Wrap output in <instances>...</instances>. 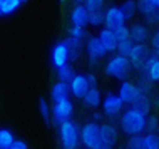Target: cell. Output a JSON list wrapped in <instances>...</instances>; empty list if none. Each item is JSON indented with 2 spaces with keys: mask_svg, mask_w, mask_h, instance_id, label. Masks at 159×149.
Here are the masks:
<instances>
[{
  "mask_svg": "<svg viewBox=\"0 0 159 149\" xmlns=\"http://www.w3.org/2000/svg\"><path fill=\"white\" fill-rule=\"evenodd\" d=\"M114 32H116V35H117L119 42L126 40V39H131V27H127V25H121V27H117Z\"/></svg>",
  "mask_w": 159,
  "mask_h": 149,
  "instance_id": "obj_34",
  "label": "cell"
},
{
  "mask_svg": "<svg viewBox=\"0 0 159 149\" xmlns=\"http://www.w3.org/2000/svg\"><path fill=\"white\" fill-rule=\"evenodd\" d=\"M99 39H101L102 44H104L107 52H116V50H117L119 39H117V35H116V32L112 30V29H109V27L104 25V29L99 30Z\"/></svg>",
  "mask_w": 159,
  "mask_h": 149,
  "instance_id": "obj_14",
  "label": "cell"
},
{
  "mask_svg": "<svg viewBox=\"0 0 159 149\" xmlns=\"http://www.w3.org/2000/svg\"><path fill=\"white\" fill-rule=\"evenodd\" d=\"M137 10H139V14L143 15L148 22L152 24V19L157 12V7H154L152 3L148 2V0H137Z\"/></svg>",
  "mask_w": 159,
  "mask_h": 149,
  "instance_id": "obj_21",
  "label": "cell"
},
{
  "mask_svg": "<svg viewBox=\"0 0 159 149\" xmlns=\"http://www.w3.org/2000/svg\"><path fill=\"white\" fill-rule=\"evenodd\" d=\"M74 116V104L70 99H64L59 102H54L52 106V119L54 124L61 126L62 122L70 121V117Z\"/></svg>",
  "mask_w": 159,
  "mask_h": 149,
  "instance_id": "obj_7",
  "label": "cell"
},
{
  "mask_svg": "<svg viewBox=\"0 0 159 149\" xmlns=\"http://www.w3.org/2000/svg\"><path fill=\"white\" fill-rule=\"evenodd\" d=\"M131 69H132V64L129 61L127 55L114 54L112 57L106 62L104 72L109 77H114L117 80H126L129 77V74H131Z\"/></svg>",
  "mask_w": 159,
  "mask_h": 149,
  "instance_id": "obj_2",
  "label": "cell"
},
{
  "mask_svg": "<svg viewBox=\"0 0 159 149\" xmlns=\"http://www.w3.org/2000/svg\"><path fill=\"white\" fill-rule=\"evenodd\" d=\"M146 133H156V134H159V117H156V116H149L148 117Z\"/></svg>",
  "mask_w": 159,
  "mask_h": 149,
  "instance_id": "obj_33",
  "label": "cell"
},
{
  "mask_svg": "<svg viewBox=\"0 0 159 149\" xmlns=\"http://www.w3.org/2000/svg\"><path fill=\"white\" fill-rule=\"evenodd\" d=\"M106 24V12L102 10H89V25L101 27Z\"/></svg>",
  "mask_w": 159,
  "mask_h": 149,
  "instance_id": "obj_26",
  "label": "cell"
},
{
  "mask_svg": "<svg viewBox=\"0 0 159 149\" xmlns=\"http://www.w3.org/2000/svg\"><path fill=\"white\" fill-rule=\"evenodd\" d=\"M69 35L74 37V39H80V40H84L89 37L87 32H85V27H79V25H72V27L69 29Z\"/></svg>",
  "mask_w": 159,
  "mask_h": 149,
  "instance_id": "obj_32",
  "label": "cell"
},
{
  "mask_svg": "<svg viewBox=\"0 0 159 149\" xmlns=\"http://www.w3.org/2000/svg\"><path fill=\"white\" fill-rule=\"evenodd\" d=\"M39 111H40V116L42 119H44V122L47 126L54 124V119H52V109H50L49 102H47L45 99H40L39 101Z\"/></svg>",
  "mask_w": 159,
  "mask_h": 149,
  "instance_id": "obj_23",
  "label": "cell"
},
{
  "mask_svg": "<svg viewBox=\"0 0 159 149\" xmlns=\"http://www.w3.org/2000/svg\"><path fill=\"white\" fill-rule=\"evenodd\" d=\"M70 92L72 96L77 97V99H84V96L89 92V89H91V82H89L87 79V74H75V77L70 80Z\"/></svg>",
  "mask_w": 159,
  "mask_h": 149,
  "instance_id": "obj_11",
  "label": "cell"
},
{
  "mask_svg": "<svg viewBox=\"0 0 159 149\" xmlns=\"http://www.w3.org/2000/svg\"><path fill=\"white\" fill-rule=\"evenodd\" d=\"M80 141L87 149H96L101 142V124L94 121L85 122L80 129Z\"/></svg>",
  "mask_w": 159,
  "mask_h": 149,
  "instance_id": "obj_4",
  "label": "cell"
},
{
  "mask_svg": "<svg viewBox=\"0 0 159 149\" xmlns=\"http://www.w3.org/2000/svg\"><path fill=\"white\" fill-rule=\"evenodd\" d=\"M85 52H87V57H89V64L96 65L101 59L106 57L107 50L104 44L101 42V39H99V35H89L85 39Z\"/></svg>",
  "mask_w": 159,
  "mask_h": 149,
  "instance_id": "obj_5",
  "label": "cell"
},
{
  "mask_svg": "<svg viewBox=\"0 0 159 149\" xmlns=\"http://www.w3.org/2000/svg\"><path fill=\"white\" fill-rule=\"evenodd\" d=\"M132 106H134V107H137V109H141L143 112L149 114V112H151V109H152L151 94H146V92H143V94H141V97H139V99H137Z\"/></svg>",
  "mask_w": 159,
  "mask_h": 149,
  "instance_id": "obj_22",
  "label": "cell"
},
{
  "mask_svg": "<svg viewBox=\"0 0 159 149\" xmlns=\"http://www.w3.org/2000/svg\"><path fill=\"white\" fill-rule=\"evenodd\" d=\"M117 94L121 96V99L126 102V104L132 106V104H134V102L141 97V94H143V89L137 86L136 82H131V80L126 79V80H122V82H121Z\"/></svg>",
  "mask_w": 159,
  "mask_h": 149,
  "instance_id": "obj_9",
  "label": "cell"
},
{
  "mask_svg": "<svg viewBox=\"0 0 159 149\" xmlns=\"http://www.w3.org/2000/svg\"><path fill=\"white\" fill-rule=\"evenodd\" d=\"M144 147L146 149H159V134L156 133H144Z\"/></svg>",
  "mask_w": 159,
  "mask_h": 149,
  "instance_id": "obj_28",
  "label": "cell"
},
{
  "mask_svg": "<svg viewBox=\"0 0 159 149\" xmlns=\"http://www.w3.org/2000/svg\"><path fill=\"white\" fill-rule=\"evenodd\" d=\"M82 101H84V104L87 106V107L97 109L99 106H102V94H101V91H99L97 87H91L89 92L84 96Z\"/></svg>",
  "mask_w": 159,
  "mask_h": 149,
  "instance_id": "obj_20",
  "label": "cell"
},
{
  "mask_svg": "<svg viewBox=\"0 0 159 149\" xmlns=\"http://www.w3.org/2000/svg\"><path fill=\"white\" fill-rule=\"evenodd\" d=\"M122 149H146V147H144L143 134H139V136H131V138L127 139V142L124 144Z\"/></svg>",
  "mask_w": 159,
  "mask_h": 149,
  "instance_id": "obj_30",
  "label": "cell"
},
{
  "mask_svg": "<svg viewBox=\"0 0 159 149\" xmlns=\"http://www.w3.org/2000/svg\"><path fill=\"white\" fill-rule=\"evenodd\" d=\"M0 17H2V0H0Z\"/></svg>",
  "mask_w": 159,
  "mask_h": 149,
  "instance_id": "obj_42",
  "label": "cell"
},
{
  "mask_svg": "<svg viewBox=\"0 0 159 149\" xmlns=\"http://www.w3.org/2000/svg\"><path fill=\"white\" fill-rule=\"evenodd\" d=\"M131 39L136 42V44H146L149 39V29L146 24H132L131 25Z\"/></svg>",
  "mask_w": 159,
  "mask_h": 149,
  "instance_id": "obj_18",
  "label": "cell"
},
{
  "mask_svg": "<svg viewBox=\"0 0 159 149\" xmlns=\"http://www.w3.org/2000/svg\"><path fill=\"white\" fill-rule=\"evenodd\" d=\"M151 47L154 50V54L159 55V30H156L151 35Z\"/></svg>",
  "mask_w": 159,
  "mask_h": 149,
  "instance_id": "obj_36",
  "label": "cell"
},
{
  "mask_svg": "<svg viewBox=\"0 0 159 149\" xmlns=\"http://www.w3.org/2000/svg\"><path fill=\"white\" fill-rule=\"evenodd\" d=\"M148 2H149V3H152L154 7H157V8H159V0H148Z\"/></svg>",
  "mask_w": 159,
  "mask_h": 149,
  "instance_id": "obj_41",
  "label": "cell"
},
{
  "mask_svg": "<svg viewBox=\"0 0 159 149\" xmlns=\"http://www.w3.org/2000/svg\"><path fill=\"white\" fill-rule=\"evenodd\" d=\"M70 22L72 25H79V27H85L89 25V8L84 3H77L70 12Z\"/></svg>",
  "mask_w": 159,
  "mask_h": 149,
  "instance_id": "obj_15",
  "label": "cell"
},
{
  "mask_svg": "<svg viewBox=\"0 0 159 149\" xmlns=\"http://www.w3.org/2000/svg\"><path fill=\"white\" fill-rule=\"evenodd\" d=\"M126 22H127V19H126V15H124L121 7L112 5L106 10V24H104L106 27L116 30V29L121 27V25H126Z\"/></svg>",
  "mask_w": 159,
  "mask_h": 149,
  "instance_id": "obj_12",
  "label": "cell"
},
{
  "mask_svg": "<svg viewBox=\"0 0 159 149\" xmlns=\"http://www.w3.org/2000/svg\"><path fill=\"white\" fill-rule=\"evenodd\" d=\"M117 139H119L117 127L114 124H111V122H102L101 124V142L106 144V146L116 147Z\"/></svg>",
  "mask_w": 159,
  "mask_h": 149,
  "instance_id": "obj_13",
  "label": "cell"
},
{
  "mask_svg": "<svg viewBox=\"0 0 159 149\" xmlns=\"http://www.w3.org/2000/svg\"><path fill=\"white\" fill-rule=\"evenodd\" d=\"M50 62L55 69L62 65H67L70 62V54H69V47H67V42L66 40H61L52 47L50 50Z\"/></svg>",
  "mask_w": 159,
  "mask_h": 149,
  "instance_id": "obj_10",
  "label": "cell"
},
{
  "mask_svg": "<svg viewBox=\"0 0 159 149\" xmlns=\"http://www.w3.org/2000/svg\"><path fill=\"white\" fill-rule=\"evenodd\" d=\"M8 149H29V146H27V142H24V141H20V139H17V141L12 144Z\"/></svg>",
  "mask_w": 159,
  "mask_h": 149,
  "instance_id": "obj_37",
  "label": "cell"
},
{
  "mask_svg": "<svg viewBox=\"0 0 159 149\" xmlns=\"http://www.w3.org/2000/svg\"><path fill=\"white\" fill-rule=\"evenodd\" d=\"M67 47H69V54H70V62H77L82 55V50H84V42L80 39H74V37L69 35L67 39Z\"/></svg>",
  "mask_w": 159,
  "mask_h": 149,
  "instance_id": "obj_19",
  "label": "cell"
},
{
  "mask_svg": "<svg viewBox=\"0 0 159 149\" xmlns=\"http://www.w3.org/2000/svg\"><path fill=\"white\" fill-rule=\"evenodd\" d=\"M17 141L10 129H0V149H8Z\"/></svg>",
  "mask_w": 159,
  "mask_h": 149,
  "instance_id": "obj_25",
  "label": "cell"
},
{
  "mask_svg": "<svg viewBox=\"0 0 159 149\" xmlns=\"http://www.w3.org/2000/svg\"><path fill=\"white\" fill-rule=\"evenodd\" d=\"M22 5V0H2V15H10Z\"/></svg>",
  "mask_w": 159,
  "mask_h": 149,
  "instance_id": "obj_29",
  "label": "cell"
},
{
  "mask_svg": "<svg viewBox=\"0 0 159 149\" xmlns=\"http://www.w3.org/2000/svg\"><path fill=\"white\" fill-rule=\"evenodd\" d=\"M57 77L59 80H62V82H69L70 84V80L75 77V72L74 69H72V65H62V67H59L57 69Z\"/></svg>",
  "mask_w": 159,
  "mask_h": 149,
  "instance_id": "obj_27",
  "label": "cell"
},
{
  "mask_svg": "<svg viewBox=\"0 0 159 149\" xmlns=\"http://www.w3.org/2000/svg\"><path fill=\"white\" fill-rule=\"evenodd\" d=\"M124 102L121 99L119 94H114V92H107L102 99V111L107 117H117L124 112Z\"/></svg>",
  "mask_w": 159,
  "mask_h": 149,
  "instance_id": "obj_6",
  "label": "cell"
},
{
  "mask_svg": "<svg viewBox=\"0 0 159 149\" xmlns=\"http://www.w3.org/2000/svg\"><path fill=\"white\" fill-rule=\"evenodd\" d=\"M141 74L146 75L148 79H151L152 82H159V55L157 54H151L144 69L141 70Z\"/></svg>",
  "mask_w": 159,
  "mask_h": 149,
  "instance_id": "obj_16",
  "label": "cell"
},
{
  "mask_svg": "<svg viewBox=\"0 0 159 149\" xmlns=\"http://www.w3.org/2000/svg\"><path fill=\"white\" fill-rule=\"evenodd\" d=\"M25 2H29V0H22V3H25Z\"/></svg>",
  "mask_w": 159,
  "mask_h": 149,
  "instance_id": "obj_44",
  "label": "cell"
},
{
  "mask_svg": "<svg viewBox=\"0 0 159 149\" xmlns=\"http://www.w3.org/2000/svg\"><path fill=\"white\" fill-rule=\"evenodd\" d=\"M75 2H77V3H84L85 0H75Z\"/></svg>",
  "mask_w": 159,
  "mask_h": 149,
  "instance_id": "obj_43",
  "label": "cell"
},
{
  "mask_svg": "<svg viewBox=\"0 0 159 149\" xmlns=\"http://www.w3.org/2000/svg\"><path fill=\"white\" fill-rule=\"evenodd\" d=\"M127 57L132 64V69L141 72L144 69L146 62L149 61V57H151V50H149V47L146 44H134V47H132V50L129 52Z\"/></svg>",
  "mask_w": 159,
  "mask_h": 149,
  "instance_id": "obj_8",
  "label": "cell"
},
{
  "mask_svg": "<svg viewBox=\"0 0 159 149\" xmlns=\"http://www.w3.org/2000/svg\"><path fill=\"white\" fill-rule=\"evenodd\" d=\"M61 2H66V0H61Z\"/></svg>",
  "mask_w": 159,
  "mask_h": 149,
  "instance_id": "obj_45",
  "label": "cell"
},
{
  "mask_svg": "<svg viewBox=\"0 0 159 149\" xmlns=\"http://www.w3.org/2000/svg\"><path fill=\"white\" fill-rule=\"evenodd\" d=\"M59 139L64 149H79L80 146V129L74 121H66L59 126Z\"/></svg>",
  "mask_w": 159,
  "mask_h": 149,
  "instance_id": "obj_3",
  "label": "cell"
},
{
  "mask_svg": "<svg viewBox=\"0 0 159 149\" xmlns=\"http://www.w3.org/2000/svg\"><path fill=\"white\" fill-rule=\"evenodd\" d=\"M148 117L149 114L143 112L141 109L129 106V109H124V112L121 114L119 119V126L121 131L126 136H139L146 133V126H148Z\"/></svg>",
  "mask_w": 159,
  "mask_h": 149,
  "instance_id": "obj_1",
  "label": "cell"
},
{
  "mask_svg": "<svg viewBox=\"0 0 159 149\" xmlns=\"http://www.w3.org/2000/svg\"><path fill=\"white\" fill-rule=\"evenodd\" d=\"M136 42L132 39H126V40H121L117 45V54H122V55H129V52L132 50Z\"/></svg>",
  "mask_w": 159,
  "mask_h": 149,
  "instance_id": "obj_31",
  "label": "cell"
},
{
  "mask_svg": "<svg viewBox=\"0 0 159 149\" xmlns=\"http://www.w3.org/2000/svg\"><path fill=\"white\" fill-rule=\"evenodd\" d=\"M106 0H85L84 5L89 8V10H102Z\"/></svg>",
  "mask_w": 159,
  "mask_h": 149,
  "instance_id": "obj_35",
  "label": "cell"
},
{
  "mask_svg": "<svg viewBox=\"0 0 159 149\" xmlns=\"http://www.w3.org/2000/svg\"><path fill=\"white\" fill-rule=\"evenodd\" d=\"M70 86H69V82H62V80H59V82H55L52 89H50V97H52L54 102H59V101H64V99H69V96H70Z\"/></svg>",
  "mask_w": 159,
  "mask_h": 149,
  "instance_id": "obj_17",
  "label": "cell"
},
{
  "mask_svg": "<svg viewBox=\"0 0 159 149\" xmlns=\"http://www.w3.org/2000/svg\"><path fill=\"white\" fill-rule=\"evenodd\" d=\"M152 24H156V25H159V8H157L156 15H154V19H152Z\"/></svg>",
  "mask_w": 159,
  "mask_h": 149,
  "instance_id": "obj_40",
  "label": "cell"
},
{
  "mask_svg": "<svg viewBox=\"0 0 159 149\" xmlns=\"http://www.w3.org/2000/svg\"><path fill=\"white\" fill-rule=\"evenodd\" d=\"M119 7L122 8V12H124V15H126L127 20L134 19L136 14L139 12V10H137V0H124Z\"/></svg>",
  "mask_w": 159,
  "mask_h": 149,
  "instance_id": "obj_24",
  "label": "cell"
},
{
  "mask_svg": "<svg viewBox=\"0 0 159 149\" xmlns=\"http://www.w3.org/2000/svg\"><path fill=\"white\" fill-rule=\"evenodd\" d=\"M87 79H89V82H91V86L92 87H97V77H96V74H87Z\"/></svg>",
  "mask_w": 159,
  "mask_h": 149,
  "instance_id": "obj_39",
  "label": "cell"
},
{
  "mask_svg": "<svg viewBox=\"0 0 159 149\" xmlns=\"http://www.w3.org/2000/svg\"><path fill=\"white\" fill-rule=\"evenodd\" d=\"M104 116H106L104 111H101V112H99V111H96V112L92 114V119H91V121H94V122H101L102 119H104Z\"/></svg>",
  "mask_w": 159,
  "mask_h": 149,
  "instance_id": "obj_38",
  "label": "cell"
}]
</instances>
